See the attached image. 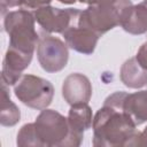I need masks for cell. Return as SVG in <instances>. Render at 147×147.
<instances>
[{
  "label": "cell",
  "mask_w": 147,
  "mask_h": 147,
  "mask_svg": "<svg viewBox=\"0 0 147 147\" xmlns=\"http://www.w3.org/2000/svg\"><path fill=\"white\" fill-rule=\"evenodd\" d=\"M93 140L95 147L137 146L140 131L130 116L117 105L103 102L93 117Z\"/></svg>",
  "instance_id": "1"
},
{
  "label": "cell",
  "mask_w": 147,
  "mask_h": 147,
  "mask_svg": "<svg viewBox=\"0 0 147 147\" xmlns=\"http://www.w3.org/2000/svg\"><path fill=\"white\" fill-rule=\"evenodd\" d=\"M33 127L38 147H77L83 141L71 131L68 118L53 109H42Z\"/></svg>",
  "instance_id": "2"
},
{
  "label": "cell",
  "mask_w": 147,
  "mask_h": 147,
  "mask_svg": "<svg viewBox=\"0 0 147 147\" xmlns=\"http://www.w3.org/2000/svg\"><path fill=\"white\" fill-rule=\"evenodd\" d=\"M34 24V15L28 9L8 11L3 16V28L9 36L8 47L33 55L40 38Z\"/></svg>",
  "instance_id": "3"
},
{
  "label": "cell",
  "mask_w": 147,
  "mask_h": 147,
  "mask_svg": "<svg viewBox=\"0 0 147 147\" xmlns=\"http://www.w3.org/2000/svg\"><path fill=\"white\" fill-rule=\"evenodd\" d=\"M132 5L131 0H110L88 7L80 11L77 24L102 36L109 30L121 25L124 10Z\"/></svg>",
  "instance_id": "4"
},
{
  "label": "cell",
  "mask_w": 147,
  "mask_h": 147,
  "mask_svg": "<svg viewBox=\"0 0 147 147\" xmlns=\"http://www.w3.org/2000/svg\"><path fill=\"white\" fill-rule=\"evenodd\" d=\"M16 98L32 109H46L53 101L54 86L45 78L34 75H23L14 85Z\"/></svg>",
  "instance_id": "5"
},
{
  "label": "cell",
  "mask_w": 147,
  "mask_h": 147,
  "mask_svg": "<svg viewBox=\"0 0 147 147\" xmlns=\"http://www.w3.org/2000/svg\"><path fill=\"white\" fill-rule=\"evenodd\" d=\"M37 59L46 72H59L64 69L68 63V46L54 36L42 34L37 45Z\"/></svg>",
  "instance_id": "6"
},
{
  "label": "cell",
  "mask_w": 147,
  "mask_h": 147,
  "mask_svg": "<svg viewBox=\"0 0 147 147\" xmlns=\"http://www.w3.org/2000/svg\"><path fill=\"white\" fill-rule=\"evenodd\" d=\"M80 10L77 8H56L44 6L33 11L36 22L47 33H63L78 20Z\"/></svg>",
  "instance_id": "7"
},
{
  "label": "cell",
  "mask_w": 147,
  "mask_h": 147,
  "mask_svg": "<svg viewBox=\"0 0 147 147\" xmlns=\"http://www.w3.org/2000/svg\"><path fill=\"white\" fill-rule=\"evenodd\" d=\"M105 101L119 106L137 126L147 122V90L134 93L118 91L107 96Z\"/></svg>",
  "instance_id": "8"
},
{
  "label": "cell",
  "mask_w": 147,
  "mask_h": 147,
  "mask_svg": "<svg viewBox=\"0 0 147 147\" xmlns=\"http://www.w3.org/2000/svg\"><path fill=\"white\" fill-rule=\"evenodd\" d=\"M32 56V54L22 53L8 47L2 62L1 83L7 85L8 87L16 85V83L23 76L22 72L30 65Z\"/></svg>",
  "instance_id": "9"
},
{
  "label": "cell",
  "mask_w": 147,
  "mask_h": 147,
  "mask_svg": "<svg viewBox=\"0 0 147 147\" xmlns=\"http://www.w3.org/2000/svg\"><path fill=\"white\" fill-rule=\"evenodd\" d=\"M62 96L70 106L77 103H88L92 96V84L90 79L79 72L70 74L63 80Z\"/></svg>",
  "instance_id": "10"
},
{
  "label": "cell",
  "mask_w": 147,
  "mask_h": 147,
  "mask_svg": "<svg viewBox=\"0 0 147 147\" xmlns=\"http://www.w3.org/2000/svg\"><path fill=\"white\" fill-rule=\"evenodd\" d=\"M62 34L69 48L85 55H90L95 51L99 38L101 37L90 29L75 25L68 28Z\"/></svg>",
  "instance_id": "11"
},
{
  "label": "cell",
  "mask_w": 147,
  "mask_h": 147,
  "mask_svg": "<svg viewBox=\"0 0 147 147\" xmlns=\"http://www.w3.org/2000/svg\"><path fill=\"white\" fill-rule=\"evenodd\" d=\"M121 26L130 34H144L147 32V0L129 6L122 16Z\"/></svg>",
  "instance_id": "12"
},
{
  "label": "cell",
  "mask_w": 147,
  "mask_h": 147,
  "mask_svg": "<svg viewBox=\"0 0 147 147\" xmlns=\"http://www.w3.org/2000/svg\"><path fill=\"white\" fill-rule=\"evenodd\" d=\"M67 118L71 131L80 138H84V132L91 129L93 124L92 109L87 103L72 105Z\"/></svg>",
  "instance_id": "13"
},
{
  "label": "cell",
  "mask_w": 147,
  "mask_h": 147,
  "mask_svg": "<svg viewBox=\"0 0 147 147\" xmlns=\"http://www.w3.org/2000/svg\"><path fill=\"white\" fill-rule=\"evenodd\" d=\"M119 78L126 87L140 88L147 85V70L139 64L136 57H131L122 64Z\"/></svg>",
  "instance_id": "14"
},
{
  "label": "cell",
  "mask_w": 147,
  "mask_h": 147,
  "mask_svg": "<svg viewBox=\"0 0 147 147\" xmlns=\"http://www.w3.org/2000/svg\"><path fill=\"white\" fill-rule=\"evenodd\" d=\"M2 87V101L0 109V123L2 126H14L20 122L21 111L18 107L10 100L8 93V86L1 83Z\"/></svg>",
  "instance_id": "15"
},
{
  "label": "cell",
  "mask_w": 147,
  "mask_h": 147,
  "mask_svg": "<svg viewBox=\"0 0 147 147\" xmlns=\"http://www.w3.org/2000/svg\"><path fill=\"white\" fill-rule=\"evenodd\" d=\"M16 144H17V146H21V147H24V146L38 147V141H37V137L34 133L33 123L24 124L20 129V131L17 133Z\"/></svg>",
  "instance_id": "16"
},
{
  "label": "cell",
  "mask_w": 147,
  "mask_h": 147,
  "mask_svg": "<svg viewBox=\"0 0 147 147\" xmlns=\"http://www.w3.org/2000/svg\"><path fill=\"white\" fill-rule=\"evenodd\" d=\"M52 0H20V7L24 9H39L44 6H48Z\"/></svg>",
  "instance_id": "17"
},
{
  "label": "cell",
  "mask_w": 147,
  "mask_h": 147,
  "mask_svg": "<svg viewBox=\"0 0 147 147\" xmlns=\"http://www.w3.org/2000/svg\"><path fill=\"white\" fill-rule=\"evenodd\" d=\"M134 57L137 59V61L139 62V64H140L144 69L147 70V41L144 42V44L140 46V48L138 49L137 55H136Z\"/></svg>",
  "instance_id": "18"
},
{
  "label": "cell",
  "mask_w": 147,
  "mask_h": 147,
  "mask_svg": "<svg viewBox=\"0 0 147 147\" xmlns=\"http://www.w3.org/2000/svg\"><path fill=\"white\" fill-rule=\"evenodd\" d=\"M0 2H1V15L2 16L6 15V10H8L9 8L20 6V0H0Z\"/></svg>",
  "instance_id": "19"
},
{
  "label": "cell",
  "mask_w": 147,
  "mask_h": 147,
  "mask_svg": "<svg viewBox=\"0 0 147 147\" xmlns=\"http://www.w3.org/2000/svg\"><path fill=\"white\" fill-rule=\"evenodd\" d=\"M137 146H147V126L145 127L142 132H140Z\"/></svg>",
  "instance_id": "20"
},
{
  "label": "cell",
  "mask_w": 147,
  "mask_h": 147,
  "mask_svg": "<svg viewBox=\"0 0 147 147\" xmlns=\"http://www.w3.org/2000/svg\"><path fill=\"white\" fill-rule=\"evenodd\" d=\"M82 3H86V5H96V3H101V2H106V1H110V0H79Z\"/></svg>",
  "instance_id": "21"
},
{
  "label": "cell",
  "mask_w": 147,
  "mask_h": 147,
  "mask_svg": "<svg viewBox=\"0 0 147 147\" xmlns=\"http://www.w3.org/2000/svg\"><path fill=\"white\" fill-rule=\"evenodd\" d=\"M57 1H60L61 3H64V5H72V3H75L77 0H57Z\"/></svg>",
  "instance_id": "22"
}]
</instances>
